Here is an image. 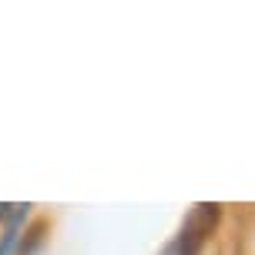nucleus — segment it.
Wrapping results in <instances>:
<instances>
[{
    "label": "nucleus",
    "instance_id": "nucleus-1",
    "mask_svg": "<svg viewBox=\"0 0 255 255\" xmlns=\"http://www.w3.org/2000/svg\"><path fill=\"white\" fill-rule=\"evenodd\" d=\"M215 222H218L215 205H198V208L191 212V218L185 222L181 235L165 249V255H198L202 245H205V239H208L212 229H215Z\"/></svg>",
    "mask_w": 255,
    "mask_h": 255
}]
</instances>
